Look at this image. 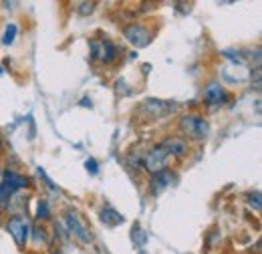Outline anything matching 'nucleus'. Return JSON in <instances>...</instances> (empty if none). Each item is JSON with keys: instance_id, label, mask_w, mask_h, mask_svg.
Segmentation results:
<instances>
[{"instance_id": "obj_23", "label": "nucleus", "mask_w": 262, "mask_h": 254, "mask_svg": "<svg viewBox=\"0 0 262 254\" xmlns=\"http://www.w3.org/2000/svg\"><path fill=\"white\" fill-rule=\"evenodd\" d=\"M0 178H2V172H0Z\"/></svg>"}, {"instance_id": "obj_6", "label": "nucleus", "mask_w": 262, "mask_h": 254, "mask_svg": "<svg viewBox=\"0 0 262 254\" xmlns=\"http://www.w3.org/2000/svg\"><path fill=\"white\" fill-rule=\"evenodd\" d=\"M123 34L137 49H143V47H147L151 43V31L147 27H143V25H129V27H125Z\"/></svg>"}, {"instance_id": "obj_5", "label": "nucleus", "mask_w": 262, "mask_h": 254, "mask_svg": "<svg viewBox=\"0 0 262 254\" xmlns=\"http://www.w3.org/2000/svg\"><path fill=\"white\" fill-rule=\"evenodd\" d=\"M91 57L99 61V63H113L117 59V47L111 43V40H101V38H95L91 40Z\"/></svg>"}, {"instance_id": "obj_16", "label": "nucleus", "mask_w": 262, "mask_h": 254, "mask_svg": "<svg viewBox=\"0 0 262 254\" xmlns=\"http://www.w3.org/2000/svg\"><path fill=\"white\" fill-rule=\"evenodd\" d=\"M36 218H40V220L49 218V204H47V200H40L38 210H36Z\"/></svg>"}, {"instance_id": "obj_11", "label": "nucleus", "mask_w": 262, "mask_h": 254, "mask_svg": "<svg viewBox=\"0 0 262 254\" xmlns=\"http://www.w3.org/2000/svg\"><path fill=\"white\" fill-rule=\"evenodd\" d=\"M151 192L154 194H162L165 188H169L171 184V174L169 172H160V174H154L151 176Z\"/></svg>"}, {"instance_id": "obj_20", "label": "nucleus", "mask_w": 262, "mask_h": 254, "mask_svg": "<svg viewBox=\"0 0 262 254\" xmlns=\"http://www.w3.org/2000/svg\"><path fill=\"white\" fill-rule=\"evenodd\" d=\"M81 105H83V107H91V103H89V99H83V101H81Z\"/></svg>"}, {"instance_id": "obj_13", "label": "nucleus", "mask_w": 262, "mask_h": 254, "mask_svg": "<svg viewBox=\"0 0 262 254\" xmlns=\"http://www.w3.org/2000/svg\"><path fill=\"white\" fill-rule=\"evenodd\" d=\"M131 238H133V244H135V246H143V244H145V234H143V230H141L139 224L133 226V230H131Z\"/></svg>"}, {"instance_id": "obj_7", "label": "nucleus", "mask_w": 262, "mask_h": 254, "mask_svg": "<svg viewBox=\"0 0 262 254\" xmlns=\"http://www.w3.org/2000/svg\"><path fill=\"white\" fill-rule=\"evenodd\" d=\"M178 109V105L173 103V101H160V99H147L145 103H143V107H141V111L143 113H147L151 119L156 117H164L167 113H173Z\"/></svg>"}, {"instance_id": "obj_10", "label": "nucleus", "mask_w": 262, "mask_h": 254, "mask_svg": "<svg viewBox=\"0 0 262 254\" xmlns=\"http://www.w3.org/2000/svg\"><path fill=\"white\" fill-rule=\"evenodd\" d=\"M164 145L169 150L171 158H184L188 154V143L182 139V137H171V139H165Z\"/></svg>"}, {"instance_id": "obj_8", "label": "nucleus", "mask_w": 262, "mask_h": 254, "mask_svg": "<svg viewBox=\"0 0 262 254\" xmlns=\"http://www.w3.org/2000/svg\"><path fill=\"white\" fill-rule=\"evenodd\" d=\"M27 186H29V180H27L25 176H20V174H16V172H4V174H2V184H0V188L6 192V194L14 196L16 192L27 188Z\"/></svg>"}, {"instance_id": "obj_14", "label": "nucleus", "mask_w": 262, "mask_h": 254, "mask_svg": "<svg viewBox=\"0 0 262 254\" xmlns=\"http://www.w3.org/2000/svg\"><path fill=\"white\" fill-rule=\"evenodd\" d=\"M16 32H18V27H16V25H8L4 36H2V43H4V45H12L14 38H16Z\"/></svg>"}, {"instance_id": "obj_9", "label": "nucleus", "mask_w": 262, "mask_h": 254, "mask_svg": "<svg viewBox=\"0 0 262 254\" xmlns=\"http://www.w3.org/2000/svg\"><path fill=\"white\" fill-rule=\"evenodd\" d=\"M226 99H228V93H226V91H224V87H222V85H218V83H210V85H208V89L204 91V101H206L208 105H212V107L222 105Z\"/></svg>"}, {"instance_id": "obj_17", "label": "nucleus", "mask_w": 262, "mask_h": 254, "mask_svg": "<svg viewBox=\"0 0 262 254\" xmlns=\"http://www.w3.org/2000/svg\"><path fill=\"white\" fill-rule=\"evenodd\" d=\"M85 167H87V172H89L91 176H97V174H99L97 159H87V161H85Z\"/></svg>"}, {"instance_id": "obj_18", "label": "nucleus", "mask_w": 262, "mask_h": 254, "mask_svg": "<svg viewBox=\"0 0 262 254\" xmlns=\"http://www.w3.org/2000/svg\"><path fill=\"white\" fill-rule=\"evenodd\" d=\"M93 10H95V4H93V2H81V4H79V12L85 14V16L91 14Z\"/></svg>"}, {"instance_id": "obj_4", "label": "nucleus", "mask_w": 262, "mask_h": 254, "mask_svg": "<svg viewBox=\"0 0 262 254\" xmlns=\"http://www.w3.org/2000/svg\"><path fill=\"white\" fill-rule=\"evenodd\" d=\"M6 230H8V234L14 238V242H16L20 248L27 246V240H29V236H31V224H29V220H27L25 216H12V218L6 222Z\"/></svg>"}, {"instance_id": "obj_3", "label": "nucleus", "mask_w": 262, "mask_h": 254, "mask_svg": "<svg viewBox=\"0 0 262 254\" xmlns=\"http://www.w3.org/2000/svg\"><path fill=\"white\" fill-rule=\"evenodd\" d=\"M65 222H67V226H69V232H71L79 242H83V244H91V242H93V234L89 232L87 224L83 222V218L79 216V212L69 210L65 214Z\"/></svg>"}, {"instance_id": "obj_21", "label": "nucleus", "mask_w": 262, "mask_h": 254, "mask_svg": "<svg viewBox=\"0 0 262 254\" xmlns=\"http://www.w3.org/2000/svg\"><path fill=\"white\" fill-rule=\"evenodd\" d=\"M0 152H2V141H0Z\"/></svg>"}, {"instance_id": "obj_15", "label": "nucleus", "mask_w": 262, "mask_h": 254, "mask_svg": "<svg viewBox=\"0 0 262 254\" xmlns=\"http://www.w3.org/2000/svg\"><path fill=\"white\" fill-rule=\"evenodd\" d=\"M248 206H252L256 212H260V208H262L260 192H252V194H248Z\"/></svg>"}, {"instance_id": "obj_12", "label": "nucleus", "mask_w": 262, "mask_h": 254, "mask_svg": "<svg viewBox=\"0 0 262 254\" xmlns=\"http://www.w3.org/2000/svg\"><path fill=\"white\" fill-rule=\"evenodd\" d=\"M123 220H125V218H123L117 210H113V208H109V206H105V208L101 210V222L105 224L107 228H115V226H119Z\"/></svg>"}, {"instance_id": "obj_2", "label": "nucleus", "mask_w": 262, "mask_h": 254, "mask_svg": "<svg viewBox=\"0 0 262 254\" xmlns=\"http://www.w3.org/2000/svg\"><path fill=\"white\" fill-rule=\"evenodd\" d=\"M180 129H182V133H186L188 137H194V139H206L210 133L208 121L200 115H184L180 119Z\"/></svg>"}, {"instance_id": "obj_19", "label": "nucleus", "mask_w": 262, "mask_h": 254, "mask_svg": "<svg viewBox=\"0 0 262 254\" xmlns=\"http://www.w3.org/2000/svg\"><path fill=\"white\" fill-rule=\"evenodd\" d=\"M45 242L47 240V234H45V230H40V228H34V242Z\"/></svg>"}, {"instance_id": "obj_22", "label": "nucleus", "mask_w": 262, "mask_h": 254, "mask_svg": "<svg viewBox=\"0 0 262 254\" xmlns=\"http://www.w3.org/2000/svg\"><path fill=\"white\" fill-rule=\"evenodd\" d=\"M0 75H2V67H0Z\"/></svg>"}, {"instance_id": "obj_1", "label": "nucleus", "mask_w": 262, "mask_h": 254, "mask_svg": "<svg viewBox=\"0 0 262 254\" xmlns=\"http://www.w3.org/2000/svg\"><path fill=\"white\" fill-rule=\"evenodd\" d=\"M171 159L173 158H171L169 150L165 147L164 143H160V145H156V147H151V150L147 152L143 165H145L147 172L160 174V172H167V165L171 163Z\"/></svg>"}]
</instances>
